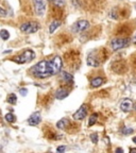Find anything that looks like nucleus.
Masks as SVG:
<instances>
[{
    "instance_id": "nucleus-1",
    "label": "nucleus",
    "mask_w": 136,
    "mask_h": 153,
    "mask_svg": "<svg viewBox=\"0 0 136 153\" xmlns=\"http://www.w3.org/2000/svg\"><path fill=\"white\" fill-rule=\"evenodd\" d=\"M63 66V60L59 55H55L50 60L38 62L31 68V74L38 79H46L51 76L60 74Z\"/></svg>"
},
{
    "instance_id": "nucleus-2",
    "label": "nucleus",
    "mask_w": 136,
    "mask_h": 153,
    "mask_svg": "<svg viewBox=\"0 0 136 153\" xmlns=\"http://www.w3.org/2000/svg\"><path fill=\"white\" fill-rule=\"evenodd\" d=\"M106 59V52L105 49H96L88 53L87 55V65L91 67H98L101 63L104 62V60Z\"/></svg>"
},
{
    "instance_id": "nucleus-3",
    "label": "nucleus",
    "mask_w": 136,
    "mask_h": 153,
    "mask_svg": "<svg viewBox=\"0 0 136 153\" xmlns=\"http://www.w3.org/2000/svg\"><path fill=\"white\" fill-rule=\"evenodd\" d=\"M34 57H35L34 51L31 50V49H27V50H24V52H22V54L13 57V61L18 63V64H25V63L31 62Z\"/></svg>"
},
{
    "instance_id": "nucleus-4",
    "label": "nucleus",
    "mask_w": 136,
    "mask_h": 153,
    "mask_svg": "<svg viewBox=\"0 0 136 153\" xmlns=\"http://www.w3.org/2000/svg\"><path fill=\"white\" fill-rule=\"evenodd\" d=\"M38 29H39V24L36 22H28L20 26V31L26 34L35 33V32L38 31Z\"/></svg>"
},
{
    "instance_id": "nucleus-5",
    "label": "nucleus",
    "mask_w": 136,
    "mask_h": 153,
    "mask_svg": "<svg viewBox=\"0 0 136 153\" xmlns=\"http://www.w3.org/2000/svg\"><path fill=\"white\" fill-rule=\"evenodd\" d=\"M129 38H114L111 42V47H112L113 51H118L122 48H126L129 46Z\"/></svg>"
},
{
    "instance_id": "nucleus-6",
    "label": "nucleus",
    "mask_w": 136,
    "mask_h": 153,
    "mask_svg": "<svg viewBox=\"0 0 136 153\" xmlns=\"http://www.w3.org/2000/svg\"><path fill=\"white\" fill-rule=\"evenodd\" d=\"M89 28V22L87 20H78L77 22H74V26H72V32L74 33H82V32L86 31L87 29Z\"/></svg>"
},
{
    "instance_id": "nucleus-7",
    "label": "nucleus",
    "mask_w": 136,
    "mask_h": 153,
    "mask_svg": "<svg viewBox=\"0 0 136 153\" xmlns=\"http://www.w3.org/2000/svg\"><path fill=\"white\" fill-rule=\"evenodd\" d=\"M33 5H34V10H35V13L39 16L45 13L46 10V3L44 0H33Z\"/></svg>"
},
{
    "instance_id": "nucleus-8",
    "label": "nucleus",
    "mask_w": 136,
    "mask_h": 153,
    "mask_svg": "<svg viewBox=\"0 0 136 153\" xmlns=\"http://www.w3.org/2000/svg\"><path fill=\"white\" fill-rule=\"evenodd\" d=\"M87 108H87V105H85V104L81 105V106L78 108V111L74 114V119L83 120L84 118L86 117V115H87Z\"/></svg>"
},
{
    "instance_id": "nucleus-9",
    "label": "nucleus",
    "mask_w": 136,
    "mask_h": 153,
    "mask_svg": "<svg viewBox=\"0 0 136 153\" xmlns=\"http://www.w3.org/2000/svg\"><path fill=\"white\" fill-rule=\"evenodd\" d=\"M41 121H42L41 112H34L28 119V123L30 124V126H32V127L38 126V124L41 123Z\"/></svg>"
},
{
    "instance_id": "nucleus-10",
    "label": "nucleus",
    "mask_w": 136,
    "mask_h": 153,
    "mask_svg": "<svg viewBox=\"0 0 136 153\" xmlns=\"http://www.w3.org/2000/svg\"><path fill=\"white\" fill-rule=\"evenodd\" d=\"M132 108H133V102H132L131 99L126 98L121 101V103H120V108H121V111L124 113L130 112V111L132 110Z\"/></svg>"
},
{
    "instance_id": "nucleus-11",
    "label": "nucleus",
    "mask_w": 136,
    "mask_h": 153,
    "mask_svg": "<svg viewBox=\"0 0 136 153\" xmlns=\"http://www.w3.org/2000/svg\"><path fill=\"white\" fill-rule=\"evenodd\" d=\"M68 95H69V91L64 88V87H61V88H59L55 91V97H56V99H59V100H63V99H65L66 97H68Z\"/></svg>"
},
{
    "instance_id": "nucleus-12",
    "label": "nucleus",
    "mask_w": 136,
    "mask_h": 153,
    "mask_svg": "<svg viewBox=\"0 0 136 153\" xmlns=\"http://www.w3.org/2000/svg\"><path fill=\"white\" fill-rule=\"evenodd\" d=\"M103 83H104V79H103V78H101V76H96V78H94V79L91 80V87H99V86H101Z\"/></svg>"
},
{
    "instance_id": "nucleus-13",
    "label": "nucleus",
    "mask_w": 136,
    "mask_h": 153,
    "mask_svg": "<svg viewBox=\"0 0 136 153\" xmlns=\"http://www.w3.org/2000/svg\"><path fill=\"white\" fill-rule=\"evenodd\" d=\"M61 79H62L63 81L66 82V83H72V81H74V78H72L71 74H68V72H66V71L61 72Z\"/></svg>"
},
{
    "instance_id": "nucleus-14",
    "label": "nucleus",
    "mask_w": 136,
    "mask_h": 153,
    "mask_svg": "<svg viewBox=\"0 0 136 153\" xmlns=\"http://www.w3.org/2000/svg\"><path fill=\"white\" fill-rule=\"evenodd\" d=\"M68 124H69L68 119H66V118H63V119H61L60 121H57L56 127L59 128V129H61V130H65L67 127H68Z\"/></svg>"
},
{
    "instance_id": "nucleus-15",
    "label": "nucleus",
    "mask_w": 136,
    "mask_h": 153,
    "mask_svg": "<svg viewBox=\"0 0 136 153\" xmlns=\"http://www.w3.org/2000/svg\"><path fill=\"white\" fill-rule=\"evenodd\" d=\"M60 26H61L60 20H54V22H52L50 26H49V32H50V33H53V32H54Z\"/></svg>"
},
{
    "instance_id": "nucleus-16",
    "label": "nucleus",
    "mask_w": 136,
    "mask_h": 153,
    "mask_svg": "<svg viewBox=\"0 0 136 153\" xmlns=\"http://www.w3.org/2000/svg\"><path fill=\"white\" fill-rule=\"evenodd\" d=\"M97 120H98V114L97 113H95V114H93L89 117V120H88V126L91 127V126H94V124L97 122Z\"/></svg>"
},
{
    "instance_id": "nucleus-17",
    "label": "nucleus",
    "mask_w": 136,
    "mask_h": 153,
    "mask_svg": "<svg viewBox=\"0 0 136 153\" xmlns=\"http://www.w3.org/2000/svg\"><path fill=\"white\" fill-rule=\"evenodd\" d=\"M5 120H7V122H10V123H13V122H15V120H16V117H15V115L12 114V113H7V115H5Z\"/></svg>"
},
{
    "instance_id": "nucleus-18",
    "label": "nucleus",
    "mask_w": 136,
    "mask_h": 153,
    "mask_svg": "<svg viewBox=\"0 0 136 153\" xmlns=\"http://www.w3.org/2000/svg\"><path fill=\"white\" fill-rule=\"evenodd\" d=\"M7 102L11 103V104H15L17 102V97L15 94H10L7 96Z\"/></svg>"
},
{
    "instance_id": "nucleus-19",
    "label": "nucleus",
    "mask_w": 136,
    "mask_h": 153,
    "mask_svg": "<svg viewBox=\"0 0 136 153\" xmlns=\"http://www.w3.org/2000/svg\"><path fill=\"white\" fill-rule=\"evenodd\" d=\"M0 36H1V38H2L3 41H7V38L10 37V33H9V31H7V30H4V29H2V30L0 31Z\"/></svg>"
},
{
    "instance_id": "nucleus-20",
    "label": "nucleus",
    "mask_w": 136,
    "mask_h": 153,
    "mask_svg": "<svg viewBox=\"0 0 136 153\" xmlns=\"http://www.w3.org/2000/svg\"><path fill=\"white\" fill-rule=\"evenodd\" d=\"M91 139L94 143H98V134L97 133L91 134Z\"/></svg>"
},
{
    "instance_id": "nucleus-21",
    "label": "nucleus",
    "mask_w": 136,
    "mask_h": 153,
    "mask_svg": "<svg viewBox=\"0 0 136 153\" xmlns=\"http://www.w3.org/2000/svg\"><path fill=\"white\" fill-rule=\"evenodd\" d=\"M122 134H123V135H128V134H132L134 132V130L133 129H128V128H123V129H122Z\"/></svg>"
},
{
    "instance_id": "nucleus-22",
    "label": "nucleus",
    "mask_w": 136,
    "mask_h": 153,
    "mask_svg": "<svg viewBox=\"0 0 136 153\" xmlns=\"http://www.w3.org/2000/svg\"><path fill=\"white\" fill-rule=\"evenodd\" d=\"M67 149V147H65V146H61V147H57V149H56V151L57 152H60V153H63L65 150Z\"/></svg>"
},
{
    "instance_id": "nucleus-23",
    "label": "nucleus",
    "mask_w": 136,
    "mask_h": 153,
    "mask_svg": "<svg viewBox=\"0 0 136 153\" xmlns=\"http://www.w3.org/2000/svg\"><path fill=\"white\" fill-rule=\"evenodd\" d=\"M27 93H28V91H27L26 88H22L19 89V94H22V96H26Z\"/></svg>"
},
{
    "instance_id": "nucleus-24",
    "label": "nucleus",
    "mask_w": 136,
    "mask_h": 153,
    "mask_svg": "<svg viewBox=\"0 0 136 153\" xmlns=\"http://www.w3.org/2000/svg\"><path fill=\"white\" fill-rule=\"evenodd\" d=\"M0 13H1V17L7 16V13H5V11H4V9H3V7H1V9H0Z\"/></svg>"
},
{
    "instance_id": "nucleus-25",
    "label": "nucleus",
    "mask_w": 136,
    "mask_h": 153,
    "mask_svg": "<svg viewBox=\"0 0 136 153\" xmlns=\"http://www.w3.org/2000/svg\"><path fill=\"white\" fill-rule=\"evenodd\" d=\"M118 63H119V62H118ZM121 64H122V63H119V66H118V67H121ZM113 68H114V70H115V71H116V72L119 71L120 74H121V71H120L119 69H116V65H113Z\"/></svg>"
},
{
    "instance_id": "nucleus-26",
    "label": "nucleus",
    "mask_w": 136,
    "mask_h": 153,
    "mask_svg": "<svg viewBox=\"0 0 136 153\" xmlns=\"http://www.w3.org/2000/svg\"><path fill=\"white\" fill-rule=\"evenodd\" d=\"M132 41H133V43H134V44H136V33L133 35V39H132Z\"/></svg>"
},
{
    "instance_id": "nucleus-27",
    "label": "nucleus",
    "mask_w": 136,
    "mask_h": 153,
    "mask_svg": "<svg viewBox=\"0 0 136 153\" xmlns=\"http://www.w3.org/2000/svg\"><path fill=\"white\" fill-rule=\"evenodd\" d=\"M116 152H123V150H122V149L121 148H117V149H116Z\"/></svg>"
},
{
    "instance_id": "nucleus-28",
    "label": "nucleus",
    "mask_w": 136,
    "mask_h": 153,
    "mask_svg": "<svg viewBox=\"0 0 136 153\" xmlns=\"http://www.w3.org/2000/svg\"><path fill=\"white\" fill-rule=\"evenodd\" d=\"M130 151H131V152H136V148H132V149H130Z\"/></svg>"
},
{
    "instance_id": "nucleus-29",
    "label": "nucleus",
    "mask_w": 136,
    "mask_h": 153,
    "mask_svg": "<svg viewBox=\"0 0 136 153\" xmlns=\"http://www.w3.org/2000/svg\"><path fill=\"white\" fill-rule=\"evenodd\" d=\"M133 141H134V143H136V137H134V138H133Z\"/></svg>"
},
{
    "instance_id": "nucleus-30",
    "label": "nucleus",
    "mask_w": 136,
    "mask_h": 153,
    "mask_svg": "<svg viewBox=\"0 0 136 153\" xmlns=\"http://www.w3.org/2000/svg\"><path fill=\"white\" fill-rule=\"evenodd\" d=\"M134 110H135V112H136V105H135V108H134Z\"/></svg>"
}]
</instances>
